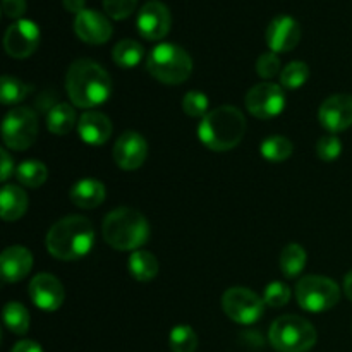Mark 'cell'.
Listing matches in <instances>:
<instances>
[{
    "label": "cell",
    "instance_id": "obj_1",
    "mask_svg": "<svg viewBox=\"0 0 352 352\" xmlns=\"http://www.w3.org/2000/svg\"><path fill=\"white\" fill-rule=\"evenodd\" d=\"M65 91L78 109H93L110 98L112 79L109 72L89 58L72 62L65 74Z\"/></svg>",
    "mask_w": 352,
    "mask_h": 352
},
{
    "label": "cell",
    "instance_id": "obj_2",
    "mask_svg": "<svg viewBox=\"0 0 352 352\" xmlns=\"http://www.w3.org/2000/svg\"><path fill=\"white\" fill-rule=\"evenodd\" d=\"M95 243V230L86 217L69 215L55 222L47 234V250L60 261L85 258Z\"/></svg>",
    "mask_w": 352,
    "mask_h": 352
},
{
    "label": "cell",
    "instance_id": "obj_3",
    "mask_svg": "<svg viewBox=\"0 0 352 352\" xmlns=\"http://www.w3.org/2000/svg\"><path fill=\"white\" fill-rule=\"evenodd\" d=\"M246 134V119L239 109L223 105L206 113L198 126L199 141L212 151L234 150Z\"/></svg>",
    "mask_w": 352,
    "mask_h": 352
},
{
    "label": "cell",
    "instance_id": "obj_4",
    "mask_svg": "<svg viewBox=\"0 0 352 352\" xmlns=\"http://www.w3.org/2000/svg\"><path fill=\"white\" fill-rule=\"evenodd\" d=\"M103 239L117 251H138L150 239L146 217L129 206H120L107 213L102 226Z\"/></svg>",
    "mask_w": 352,
    "mask_h": 352
},
{
    "label": "cell",
    "instance_id": "obj_5",
    "mask_svg": "<svg viewBox=\"0 0 352 352\" xmlns=\"http://www.w3.org/2000/svg\"><path fill=\"white\" fill-rule=\"evenodd\" d=\"M146 69L164 85H182L192 72V58L182 47L174 43H158L148 54Z\"/></svg>",
    "mask_w": 352,
    "mask_h": 352
},
{
    "label": "cell",
    "instance_id": "obj_6",
    "mask_svg": "<svg viewBox=\"0 0 352 352\" xmlns=\"http://www.w3.org/2000/svg\"><path fill=\"white\" fill-rule=\"evenodd\" d=\"M268 339L278 352H308L316 344L318 333L302 316L285 315L272 323Z\"/></svg>",
    "mask_w": 352,
    "mask_h": 352
},
{
    "label": "cell",
    "instance_id": "obj_7",
    "mask_svg": "<svg viewBox=\"0 0 352 352\" xmlns=\"http://www.w3.org/2000/svg\"><path fill=\"white\" fill-rule=\"evenodd\" d=\"M296 299L308 313L329 311L339 302L340 287L329 277L306 275L296 285Z\"/></svg>",
    "mask_w": 352,
    "mask_h": 352
},
{
    "label": "cell",
    "instance_id": "obj_8",
    "mask_svg": "<svg viewBox=\"0 0 352 352\" xmlns=\"http://www.w3.org/2000/svg\"><path fill=\"white\" fill-rule=\"evenodd\" d=\"M38 117L28 107H16L10 110L2 122V140L7 148L24 151L36 141Z\"/></svg>",
    "mask_w": 352,
    "mask_h": 352
},
{
    "label": "cell",
    "instance_id": "obj_9",
    "mask_svg": "<svg viewBox=\"0 0 352 352\" xmlns=\"http://www.w3.org/2000/svg\"><path fill=\"white\" fill-rule=\"evenodd\" d=\"M222 308L232 322L253 325L263 316L265 301L246 287H230L222 296Z\"/></svg>",
    "mask_w": 352,
    "mask_h": 352
},
{
    "label": "cell",
    "instance_id": "obj_10",
    "mask_svg": "<svg viewBox=\"0 0 352 352\" xmlns=\"http://www.w3.org/2000/svg\"><path fill=\"white\" fill-rule=\"evenodd\" d=\"M285 93L280 85L275 82H260L248 91L246 109L256 119H274L280 116L285 109Z\"/></svg>",
    "mask_w": 352,
    "mask_h": 352
},
{
    "label": "cell",
    "instance_id": "obj_11",
    "mask_svg": "<svg viewBox=\"0 0 352 352\" xmlns=\"http://www.w3.org/2000/svg\"><path fill=\"white\" fill-rule=\"evenodd\" d=\"M40 28L31 19H17L7 28L3 36L6 52L14 58H26L36 52L40 45Z\"/></svg>",
    "mask_w": 352,
    "mask_h": 352
},
{
    "label": "cell",
    "instance_id": "obj_12",
    "mask_svg": "<svg viewBox=\"0 0 352 352\" xmlns=\"http://www.w3.org/2000/svg\"><path fill=\"white\" fill-rule=\"evenodd\" d=\"M172 26V16L168 7L160 0H148L138 12L136 28L144 40L157 41L168 34Z\"/></svg>",
    "mask_w": 352,
    "mask_h": 352
},
{
    "label": "cell",
    "instance_id": "obj_13",
    "mask_svg": "<svg viewBox=\"0 0 352 352\" xmlns=\"http://www.w3.org/2000/svg\"><path fill=\"white\" fill-rule=\"evenodd\" d=\"M28 294L33 305L43 311H55L60 308L65 299L64 285L50 274L34 275L28 287Z\"/></svg>",
    "mask_w": 352,
    "mask_h": 352
},
{
    "label": "cell",
    "instance_id": "obj_14",
    "mask_svg": "<svg viewBox=\"0 0 352 352\" xmlns=\"http://www.w3.org/2000/svg\"><path fill=\"white\" fill-rule=\"evenodd\" d=\"M318 120L332 134L349 129L352 126V96L344 93L329 96L320 107Z\"/></svg>",
    "mask_w": 352,
    "mask_h": 352
},
{
    "label": "cell",
    "instance_id": "obj_15",
    "mask_svg": "<svg viewBox=\"0 0 352 352\" xmlns=\"http://www.w3.org/2000/svg\"><path fill=\"white\" fill-rule=\"evenodd\" d=\"M148 157V143L136 131H127L113 144V160L122 170H136Z\"/></svg>",
    "mask_w": 352,
    "mask_h": 352
},
{
    "label": "cell",
    "instance_id": "obj_16",
    "mask_svg": "<svg viewBox=\"0 0 352 352\" xmlns=\"http://www.w3.org/2000/svg\"><path fill=\"white\" fill-rule=\"evenodd\" d=\"M301 40V26L292 16H275L267 28V45L270 52L285 54L298 47Z\"/></svg>",
    "mask_w": 352,
    "mask_h": 352
},
{
    "label": "cell",
    "instance_id": "obj_17",
    "mask_svg": "<svg viewBox=\"0 0 352 352\" xmlns=\"http://www.w3.org/2000/svg\"><path fill=\"white\" fill-rule=\"evenodd\" d=\"M74 31L89 45H102L112 36V24L105 14L95 9H85L74 19Z\"/></svg>",
    "mask_w": 352,
    "mask_h": 352
},
{
    "label": "cell",
    "instance_id": "obj_18",
    "mask_svg": "<svg viewBox=\"0 0 352 352\" xmlns=\"http://www.w3.org/2000/svg\"><path fill=\"white\" fill-rule=\"evenodd\" d=\"M33 268V254L24 246H9L0 256V272L6 282H21Z\"/></svg>",
    "mask_w": 352,
    "mask_h": 352
},
{
    "label": "cell",
    "instance_id": "obj_19",
    "mask_svg": "<svg viewBox=\"0 0 352 352\" xmlns=\"http://www.w3.org/2000/svg\"><path fill=\"white\" fill-rule=\"evenodd\" d=\"M78 133L86 144L100 146L112 136V122L105 113L96 112V110H86L78 120Z\"/></svg>",
    "mask_w": 352,
    "mask_h": 352
},
{
    "label": "cell",
    "instance_id": "obj_20",
    "mask_svg": "<svg viewBox=\"0 0 352 352\" xmlns=\"http://www.w3.org/2000/svg\"><path fill=\"white\" fill-rule=\"evenodd\" d=\"M105 186L96 179H81L69 191L71 201L82 210L98 208L105 201Z\"/></svg>",
    "mask_w": 352,
    "mask_h": 352
},
{
    "label": "cell",
    "instance_id": "obj_21",
    "mask_svg": "<svg viewBox=\"0 0 352 352\" xmlns=\"http://www.w3.org/2000/svg\"><path fill=\"white\" fill-rule=\"evenodd\" d=\"M28 199L26 191L19 186L6 184L0 191V213L6 222H16L21 217L26 213L28 210Z\"/></svg>",
    "mask_w": 352,
    "mask_h": 352
},
{
    "label": "cell",
    "instance_id": "obj_22",
    "mask_svg": "<svg viewBox=\"0 0 352 352\" xmlns=\"http://www.w3.org/2000/svg\"><path fill=\"white\" fill-rule=\"evenodd\" d=\"M127 268L138 282H150L158 275V260L150 251L138 250L129 256Z\"/></svg>",
    "mask_w": 352,
    "mask_h": 352
},
{
    "label": "cell",
    "instance_id": "obj_23",
    "mask_svg": "<svg viewBox=\"0 0 352 352\" xmlns=\"http://www.w3.org/2000/svg\"><path fill=\"white\" fill-rule=\"evenodd\" d=\"M76 110L69 103H57L50 109L47 116V127L52 134L64 136L71 133L72 127L76 126Z\"/></svg>",
    "mask_w": 352,
    "mask_h": 352
},
{
    "label": "cell",
    "instance_id": "obj_24",
    "mask_svg": "<svg viewBox=\"0 0 352 352\" xmlns=\"http://www.w3.org/2000/svg\"><path fill=\"white\" fill-rule=\"evenodd\" d=\"M308 254L301 244L291 243L280 253V270L287 278H296L302 274Z\"/></svg>",
    "mask_w": 352,
    "mask_h": 352
},
{
    "label": "cell",
    "instance_id": "obj_25",
    "mask_svg": "<svg viewBox=\"0 0 352 352\" xmlns=\"http://www.w3.org/2000/svg\"><path fill=\"white\" fill-rule=\"evenodd\" d=\"M143 57H144L143 45L138 43L136 40H131V38L120 40L112 50L113 62L122 69L136 67V65L143 60Z\"/></svg>",
    "mask_w": 352,
    "mask_h": 352
},
{
    "label": "cell",
    "instance_id": "obj_26",
    "mask_svg": "<svg viewBox=\"0 0 352 352\" xmlns=\"http://www.w3.org/2000/svg\"><path fill=\"white\" fill-rule=\"evenodd\" d=\"M294 151V144L289 138L280 136V134H274L263 140L260 144V153L261 157L272 164H280V162L287 160Z\"/></svg>",
    "mask_w": 352,
    "mask_h": 352
},
{
    "label": "cell",
    "instance_id": "obj_27",
    "mask_svg": "<svg viewBox=\"0 0 352 352\" xmlns=\"http://www.w3.org/2000/svg\"><path fill=\"white\" fill-rule=\"evenodd\" d=\"M48 177V168L45 167L43 162L40 160H24L23 164L17 165L16 168V179L23 186L31 189L40 188L45 184Z\"/></svg>",
    "mask_w": 352,
    "mask_h": 352
},
{
    "label": "cell",
    "instance_id": "obj_28",
    "mask_svg": "<svg viewBox=\"0 0 352 352\" xmlns=\"http://www.w3.org/2000/svg\"><path fill=\"white\" fill-rule=\"evenodd\" d=\"M3 323L16 336H24L30 330V313L21 302H7L3 308Z\"/></svg>",
    "mask_w": 352,
    "mask_h": 352
},
{
    "label": "cell",
    "instance_id": "obj_29",
    "mask_svg": "<svg viewBox=\"0 0 352 352\" xmlns=\"http://www.w3.org/2000/svg\"><path fill=\"white\" fill-rule=\"evenodd\" d=\"M30 91L31 86L14 76H2L0 79V100L3 105H14V103L23 102Z\"/></svg>",
    "mask_w": 352,
    "mask_h": 352
},
{
    "label": "cell",
    "instance_id": "obj_30",
    "mask_svg": "<svg viewBox=\"0 0 352 352\" xmlns=\"http://www.w3.org/2000/svg\"><path fill=\"white\" fill-rule=\"evenodd\" d=\"M172 352H195L198 347V336L189 325H177L168 336Z\"/></svg>",
    "mask_w": 352,
    "mask_h": 352
},
{
    "label": "cell",
    "instance_id": "obj_31",
    "mask_svg": "<svg viewBox=\"0 0 352 352\" xmlns=\"http://www.w3.org/2000/svg\"><path fill=\"white\" fill-rule=\"evenodd\" d=\"M309 79V67L308 64L301 60H292L282 69L280 72V82L284 88L298 89Z\"/></svg>",
    "mask_w": 352,
    "mask_h": 352
},
{
    "label": "cell",
    "instance_id": "obj_32",
    "mask_svg": "<svg viewBox=\"0 0 352 352\" xmlns=\"http://www.w3.org/2000/svg\"><path fill=\"white\" fill-rule=\"evenodd\" d=\"M210 100L203 91H188L182 98V110L189 117H205L208 113Z\"/></svg>",
    "mask_w": 352,
    "mask_h": 352
},
{
    "label": "cell",
    "instance_id": "obj_33",
    "mask_svg": "<svg viewBox=\"0 0 352 352\" xmlns=\"http://www.w3.org/2000/svg\"><path fill=\"white\" fill-rule=\"evenodd\" d=\"M340 153H342V141L336 134H325L316 143V155H318L320 160L330 164V162H336L340 157Z\"/></svg>",
    "mask_w": 352,
    "mask_h": 352
},
{
    "label": "cell",
    "instance_id": "obj_34",
    "mask_svg": "<svg viewBox=\"0 0 352 352\" xmlns=\"http://www.w3.org/2000/svg\"><path fill=\"white\" fill-rule=\"evenodd\" d=\"M291 299V289L284 282H270L265 287L263 292V301L265 305L272 306V308H282L285 306Z\"/></svg>",
    "mask_w": 352,
    "mask_h": 352
},
{
    "label": "cell",
    "instance_id": "obj_35",
    "mask_svg": "<svg viewBox=\"0 0 352 352\" xmlns=\"http://www.w3.org/2000/svg\"><path fill=\"white\" fill-rule=\"evenodd\" d=\"M256 72L263 79H274L275 76L282 72L280 58L277 57L275 52H267L261 54L256 60Z\"/></svg>",
    "mask_w": 352,
    "mask_h": 352
},
{
    "label": "cell",
    "instance_id": "obj_36",
    "mask_svg": "<svg viewBox=\"0 0 352 352\" xmlns=\"http://www.w3.org/2000/svg\"><path fill=\"white\" fill-rule=\"evenodd\" d=\"M138 0H103V9L112 19H126L134 12Z\"/></svg>",
    "mask_w": 352,
    "mask_h": 352
},
{
    "label": "cell",
    "instance_id": "obj_37",
    "mask_svg": "<svg viewBox=\"0 0 352 352\" xmlns=\"http://www.w3.org/2000/svg\"><path fill=\"white\" fill-rule=\"evenodd\" d=\"M2 12L10 19H21L26 12V0H2Z\"/></svg>",
    "mask_w": 352,
    "mask_h": 352
},
{
    "label": "cell",
    "instance_id": "obj_38",
    "mask_svg": "<svg viewBox=\"0 0 352 352\" xmlns=\"http://www.w3.org/2000/svg\"><path fill=\"white\" fill-rule=\"evenodd\" d=\"M0 155H2V177H0V181L6 182V181H9L10 175L16 172V168H14V160H12V157L9 155V151L2 150L0 151Z\"/></svg>",
    "mask_w": 352,
    "mask_h": 352
},
{
    "label": "cell",
    "instance_id": "obj_39",
    "mask_svg": "<svg viewBox=\"0 0 352 352\" xmlns=\"http://www.w3.org/2000/svg\"><path fill=\"white\" fill-rule=\"evenodd\" d=\"M10 352H43L34 340H19Z\"/></svg>",
    "mask_w": 352,
    "mask_h": 352
},
{
    "label": "cell",
    "instance_id": "obj_40",
    "mask_svg": "<svg viewBox=\"0 0 352 352\" xmlns=\"http://www.w3.org/2000/svg\"><path fill=\"white\" fill-rule=\"evenodd\" d=\"M64 2V7L65 10H69V12H74L76 16H78L79 12H82V10L86 9V0H62Z\"/></svg>",
    "mask_w": 352,
    "mask_h": 352
},
{
    "label": "cell",
    "instance_id": "obj_41",
    "mask_svg": "<svg viewBox=\"0 0 352 352\" xmlns=\"http://www.w3.org/2000/svg\"><path fill=\"white\" fill-rule=\"evenodd\" d=\"M344 292H346L347 298L352 301V270L346 275V278H344Z\"/></svg>",
    "mask_w": 352,
    "mask_h": 352
}]
</instances>
